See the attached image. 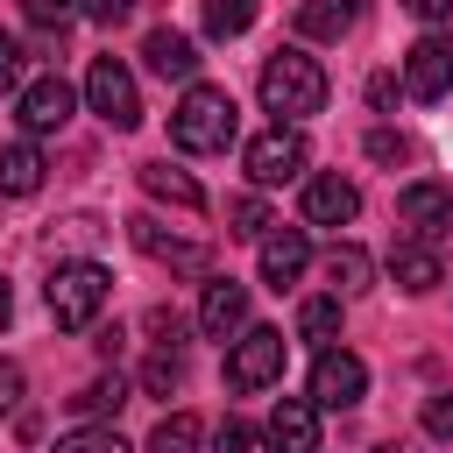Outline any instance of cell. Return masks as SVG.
<instances>
[{
	"label": "cell",
	"instance_id": "cell-2",
	"mask_svg": "<svg viewBox=\"0 0 453 453\" xmlns=\"http://www.w3.org/2000/svg\"><path fill=\"white\" fill-rule=\"evenodd\" d=\"M262 106L276 113V127H297L304 113H319V106H326V71H319V57L276 50V57L262 64Z\"/></svg>",
	"mask_w": 453,
	"mask_h": 453
},
{
	"label": "cell",
	"instance_id": "cell-27",
	"mask_svg": "<svg viewBox=\"0 0 453 453\" xmlns=\"http://www.w3.org/2000/svg\"><path fill=\"white\" fill-rule=\"evenodd\" d=\"M226 219H234L226 234H241V241H262V234H269V205H262V198H234Z\"/></svg>",
	"mask_w": 453,
	"mask_h": 453
},
{
	"label": "cell",
	"instance_id": "cell-21",
	"mask_svg": "<svg viewBox=\"0 0 453 453\" xmlns=\"http://www.w3.org/2000/svg\"><path fill=\"white\" fill-rule=\"evenodd\" d=\"M368 269H375V262H368V255H361L354 241H347V248H333V255H326V276H333V297H354V290H368Z\"/></svg>",
	"mask_w": 453,
	"mask_h": 453
},
{
	"label": "cell",
	"instance_id": "cell-14",
	"mask_svg": "<svg viewBox=\"0 0 453 453\" xmlns=\"http://www.w3.org/2000/svg\"><path fill=\"white\" fill-rule=\"evenodd\" d=\"M396 219L418 226V234H439V226H453V191L446 184H403L396 191Z\"/></svg>",
	"mask_w": 453,
	"mask_h": 453
},
{
	"label": "cell",
	"instance_id": "cell-28",
	"mask_svg": "<svg viewBox=\"0 0 453 453\" xmlns=\"http://www.w3.org/2000/svg\"><path fill=\"white\" fill-rule=\"evenodd\" d=\"M21 14H28L35 28H71V21L85 14V0H21Z\"/></svg>",
	"mask_w": 453,
	"mask_h": 453
},
{
	"label": "cell",
	"instance_id": "cell-30",
	"mask_svg": "<svg viewBox=\"0 0 453 453\" xmlns=\"http://www.w3.org/2000/svg\"><path fill=\"white\" fill-rule=\"evenodd\" d=\"M142 382H149V389L163 396V389H177V382H184V361H177V354H156V361L142 368Z\"/></svg>",
	"mask_w": 453,
	"mask_h": 453
},
{
	"label": "cell",
	"instance_id": "cell-25",
	"mask_svg": "<svg viewBox=\"0 0 453 453\" xmlns=\"http://www.w3.org/2000/svg\"><path fill=\"white\" fill-rule=\"evenodd\" d=\"M149 453H198V418H191V411H170V418L149 432Z\"/></svg>",
	"mask_w": 453,
	"mask_h": 453
},
{
	"label": "cell",
	"instance_id": "cell-5",
	"mask_svg": "<svg viewBox=\"0 0 453 453\" xmlns=\"http://www.w3.org/2000/svg\"><path fill=\"white\" fill-rule=\"evenodd\" d=\"M283 347H290V340H283L276 326H248V333L226 347V389H241V396H248V389H269V382L283 375Z\"/></svg>",
	"mask_w": 453,
	"mask_h": 453
},
{
	"label": "cell",
	"instance_id": "cell-13",
	"mask_svg": "<svg viewBox=\"0 0 453 453\" xmlns=\"http://www.w3.org/2000/svg\"><path fill=\"white\" fill-rule=\"evenodd\" d=\"M354 212H361V191L347 177H311L304 184V219L311 226H347Z\"/></svg>",
	"mask_w": 453,
	"mask_h": 453
},
{
	"label": "cell",
	"instance_id": "cell-36",
	"mask_svg": "<svg viewBox=\"0 0 453 453\" xmlns=\"http://www.w3.org/2000/svg\"><path fill=\"white\" fill-rule=\"evenodd\" d=\"M403 7H411L418 21H446V14H453V0H403Z\"/></svg>",
	"mask_w": 453,
	"mask_h": 453
},
{
	"label": "cell",
	"instance_id": "cell-9",
	"mask_svg": "<svg viewBox=\"0 0 453 453\" xmlns=\"http://www.w3.org/2000/svg\"><path fill=\"white\" fill-rule=\"evenodd\" d=\"M198 326H205V340L248 333V283H234V276H212V283H205V297H198Z\"/></svg>",
	"mask_w": 453,
	"mask_h": 453
},
{
	"label": "cell",
	"instance_id": "cell-15",
	"mask_svg": "<svg viewBox=\"0 0 453 453\" xmlns=\"http://www.w3.org/2000/svg\"><path fill=\"white\" fill-rule=\"evenodd\" d=\"M304 262H311V241H304L297 226H283V234H262V283H269V290L297 283V276H304Z\"/></svg>",
	"mask_w": 453,
	"mask_h": 453
},
{
	"label": "cell",
	"instance_id": "cell-26",
	"mask_svg": "<svg viewBox=\"0 0 453 453\" xmlns=\"http://www.w3.org/2000/svg\"><path fill=\"white\" fill-rule=\"evenodd\" d=\"M57 453H134L113 425H78V432H64L57 439Z\"/></svg>",
	"mask_w": 453,
	"mask_h": 453
},
{
	"label": "cell",
	"instance_id": "cell-34",
	"mask_svg": "<svg viewBox=\"0 0 453 453\" xmlns=\"http://www.w3.org/2000/svg\"><path fill=\"white\" fill-rule=\"evenodd\" d=\"M14 403H21V368L0 361V411H14Z\"/></svg>",
	"mask_w": 453,
	"mask_h": 453
},
{
	"label": "cell",
	"instance_id": "cell-18",
	"mask_svg": "<svg viewBox=\"0 0 453 453\" xmlns=\"http://www.w3.org/2000/svg\"><path fill=\"white\" fill-rule=\"evenodd\" d=\"M354 21H361V0H304L297 7V35H311V42H340Z\"/></svg>",
	"mask_w": 453,
	"mask_h": 453
},
{
	"label": "cell",
	"instance_id": "cell-11",
	"mask_svg": "<svg viewBox=\"0 0 453 453\" xmlns=\"http://www.w3.org/2000/svg\"><path fill=\"white\" fill-rule=\"evenodd\" d=\"M269 446L276 453H319V403L311 396H283L269 411Z\"/></svg>",
	"mask_w": 453,
	"mask_h": 453
},
{
	"label": "cell",
	"instance_id": "cell-35",
	"mask_svg": "<svg viewBox=\"0 0 453 453\" xmlns=\"http://www.w3.org/2000/svg\"><path fill=\"white\" fill-rule=\"evenodd\" d=\"M368 156H382V163H396V156H403V142H396L389 127H375V134H368Z\"/></svg>",
	"mask_w": 453,
	"mask_h": 453
},
{
	"label": "cell",
	"instance_id": "cell-33",
	"mask_svg": "<svg viewBox=\"0 0 453 453\" xmlns=\"http://www.w3.org/2000/svg\"><path fill=\"white\" fill-rule=\"evenodd\" d=\"M85 14L113 28V21H127V14H134V0H85Z\"/></svg>",
	"mask_w": 453,
	"mask_h": 453
},
{
	"label": "cell",
	"instance_id": "cell-38",
	"mask_svg": "<svg viewBox=\"0 0 453 453\" xmlns=\"http://www.w3.org/2000/svg\"><path fill=\"white\" fill-rule=\"evenodd\" d=\"M375 453H418V446H403V439H389V446H375Z\"/></svg>",
	"mask_w": 453,
	"mask_h": 453
},
{
	"label": "cell",
	"instance_id": "cell-32",
	"mask_svg": "<svg viewBox=\"0 0 453 453\" xmlns=\"http://www.w3.org/2000/svg\"><path fill=\"white\" fill-rule=\"evenodd\" d=\"M14 85H21V42L0 28V92H14Z\"/></svg>",
	"mask_w": 453,
	"mask_h": 453
},
{
	"label": "cell",
	"instance_id": "cell-12",
	"mask_svg": "<svg viewBox=\"0 0 453 453\" xmlns=\"http://www.w3.org/2000/svg\"><path fill=\"white\" fill-rule=\"evenodd\" d=\"M127 241H134L149 262H170V269H205V248H198V241L163 234V219H149V212H134V219H127Z\"/></svg>",
	"mask_w": 453,
	"mask_h": 453
},
{
	"label": "cell",
	"instance_id": "cell-17",
	"mask_svg": "<svg viewBox=\"0 0 453 453\" xmlns=\"http://www.w3.org/2000/svg\"><path fill=\"white\" fill-rule=\"evenodd\" d=\"M42 149L35 142H7L0 149V198H28V191H42Z\"/></svg>",
	"mask_w": 453,
	"mask_h": 453
},
{
	"label": "cell",
	"instance_id": "cell-31",
	"mask_svg": "<svg viewBox=\"0 0 453 453\" xmlns=\"http://www.w3.org/2000/svg\"><path fill=\"white\" fill-rule=\"evenodd\" d=\"M425 432H432V439H453V389L425 396Z\"/></svg>",
	"mask_w": 453,
	"mask_h": 453
},
{
	"label": "cell",
	"instance_id": "cell-22",
	"mask_svg": "<svg viewBox=\"0 0 453 453\" xmlns=\"http://www.w3.org/2000/svg\"><path fill=\"white\" fill-rule=\"evenodd\" d=\"M297 333L326 354L333 340H340V297H304V311H297Z\"/></svg>",
	"mask_w": 453,
	"mask_h": 453
},
{
	"label": "cell",
	"instance_id": "cell-20",
	"mask_svg": "<svg viewBox=\"0 0 453 453\" xmlns=\"http://www.w3.org/2000/svg\"><path fill=\"white\" fill-rule=\"evenodd\" d=\"M389 276H396L411 297H425V290H439V276H446V269H439V255H432V248H396V255H389Z\"/></svg>",
	"mask_w": 453,
	"mask_h": 453
},
{
	"label": "cell",
	"instance_id": "cell-23",
	"mask_svg": "<svg viewBox=\"0 0 453 453\" xmlns=\"http://www.w3.org/2000/svg\"><path fill=\"white\" fill-rule=\"evenodd\" d=\"M120 403H127V382H120V375H99V382H85V389L71 396L78 418H113Z\"/></svg>",
	"mask_w": 453,
	"mask_h": 453
},
{
	"label": "cell",
	"instance_id": "cell-3",
	"mask_svg": "<svg viewBox=\"0 0 453 453\" xmlns=\"http://www.w3.org/2000/svg\"><path fill=\"white\" fill-rule=\"evenodd\" d=\"M106 290H113V276H106L99 262H57V269H50V283H42V297H50V319H57L64 333H85V326L99 319Z\"/></svg>",
	"mask_w": 453,
	"mask_h": 453
},
{
	"label": "cell",
	"instance_id": "cell-6",
	"mask_svg": "<svg viewBox=\"0 0 453 453\" xmlns=\"http://www.w3.org/2000/svg\"><path fill=\"white\" fill-rule=\"evenodd\" d=\"M361 396H368V361L347 354V347H326L311 361V403L319 411H354Z\"/></svg>",
	"mask_w": 453,
	"mask_h": 453
},
{
	"label": "cell",
	"instance_id": "cell-10",
	"mask_svg": "<svg viewBox=\"0 0 453 453\" xmlns=\"http://www.w3.org/2000/svg\"><path fill=\"white\" fill-rule=\"evenodd\" d=\"M71 85L64 78H35V85H21V106H14V120L28 127V134H50V127H64L71 120Z\"/></svg>",
	"mask_w": 453,
	"mask_h": 453
},
{
	"label": "cell",
	"instance_id": "cell-29",
	"mask_svg": "<svg viewBox=\"0 0 453 453\" xmlns=\"http://www.w3.org/2000/svg\"><path fill=\"white\" fill-rule=\"evenodd\" d=\"M219 453H276V446H269V432H255V425L226 418V425H219Z\"/></svg>",
	"mask_w": 453,
	"mask_h": 453
},
{
	"label": "cell",
	"instance_id": "cell-16",
	"mask_svg": "<svg viewBox=\"0 0 453 453\" xmlns=\"http://www.w3.org/2000/svg\"><path fill=\"white\" fill-rule=\"evenodd\" d=\"M142 57H149V71H156V78H191V71H198V42H191V35H177V28H149Z\"/></svg>",
	"mask_w": 453,
	"mask_h": 453
},
{
	"label": "cell",
	"instance_id": "cell-1",
	"mask_svg": "<svg viewBox=\"0 0 453 453\" xmlns=\"http://www.w3.org/2000/svg\"><path fill=\"white\" fill-rule=\"evenodd\" d=\"M234 134H241V106L219 85H191L170 113V142L191 156H219V149H234Z\"/></svg>",
	"mask_w": 453,
	"mask_h": 453
},
{
	"label": "cell",
	"instance_id": "cell-37",
	"mask_svg": "<svg viewBox=\"0 0 453 453\" xmlns=\"http://www.w3.org/2000/svg\"><path fill=\"white\" fill-rule=\"evenodd\" d=\"M14 319V290H7V276H0V326Z\"/></svg>",
	"mask_w": 453,
	"mask_h": 453
},
{
	"label": "cell",
	"instance_id": "cell-19",
	"mask_svg": "<svg viewBox=\"0 0 453 453\" xmlns=\"http://www.w3.org/2000/svg\"><path fill=\"white\" fill-rule=\"evenodd\" d=\"M142 191H149V198H170V205H184V212H205L198 177L177 170V163H142Z\"/></svg>",
	"mask_w": 453,
	"mask_h": 453
},
{
	"label": "cell",
	"instance_id": "cell-24",
	"mask_svg": "<svg viewBox=\"0 0 453 453\" xmlns=\"http://www.w3.org/2000/svg\"><path fill=\"white\" fill-rule=\"evenodd\" d=\"M248 28H255V0H205V35L234 42V35H248Z\"/></svg>",
	"mask_w": 453,
	"mask_h": 453
},
{
	"label": "cell",
	"instance_id": "cell-7",
	"mask_svg": "<svg viewBox=\"0 0 453 453\" xmlns=\"http://www.w3.org/2000/svg\"><path fill=\"white\" fill-rule=\"evenodd\" d=\"M304 170V134L297 127H269V134H255L248 142V177L269 191V184H290Z\"/></svg>",
	"mask_w": 453,
	"mask_h": 453
},
{
	"label": "cell",
	"instance_id": "cell-8",
	"mask_svg": "<svg viewBox=\"0 0 453 453\" xmlns=\"http://www.w3.org/2000/svg\"><path fill=\"white\" fill-rule=\"evenodd\" d=\"M403 85L418 99H446L453 92V35H418L403 57Z\"/></svg>",
	"mask_w": 453,
	"mask_h": 453
},
{
	"label": "cell",
	"instance_id": "cell-4",
	"mask_svg": "<svg viewBox=\"0 0 453 453\" xmlns=\"http://www.w3.org/2000/svg\"><path fill=\"white\" fill-rule=\"evenodd\" d=\"M85 99H92V113H99L113 134L142 127V92H134V71H127L120 57H92V64H85Z\"/></svg>",
	"mask_w": 453,
	"mask_h": 453
}]
</instances>
